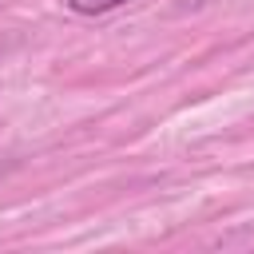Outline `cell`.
Masks as SVG:
<instances>
[{
    "instance_id": "obj_1",
    "label": "cell",
    "mask_w": 254,
    "mask_h": 254,
    "mask_svg": "<svg viewBox=\"0 0 254 254\" xmlns=\"http://www.w3.org/2000/svg\"><path fill=\"white\" fill-rule=\"evenodd\" d=\"M64 4L75 16H103V12H115V8H123L131 0H64Z\"/></svg>"
}]
</instances>
